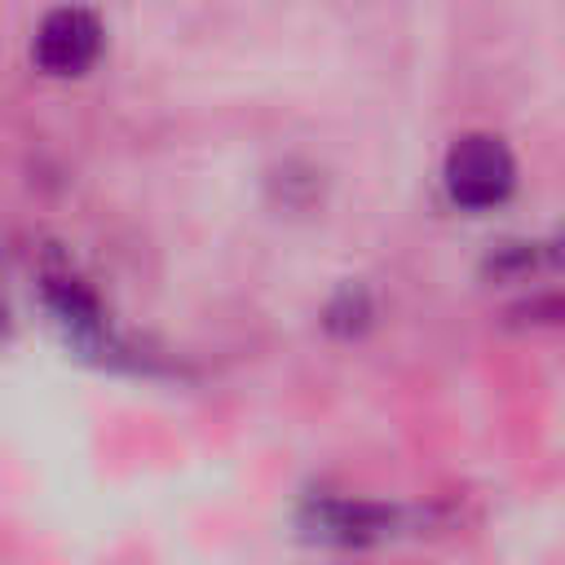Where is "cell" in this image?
I'll return each instance as SVG.
<instances>
[{
    "label": "cell",
    "mask_w": 565,
    "mask_h": 565,
    "mask_svg": "<svg viewBox=\"0 0 565 565\" xmlns=\"http://www.w3.org/2000/svg\"><path fill=\"white\" fill-rule=\"evenodd\" d=\"M516 185L512 150L490 132H468L446 154V194L459 207H494Z\"/></svg>",
    "instance_id": "obj_1"
},
{
    "label": "cell",
    "mask_w": 565,
    "mask_h": 565,
    "mask_svg": "<svg viewBox=\"0 0 565 565\" xmlns=\"http://www.w3.org/2000/svg\"><path fill=\"white\" fill-rule=\"evenodd\" d=\"M31 53H35V62H40L49 75H79V71H88V66L97 62V53H102V22H97L88 9L62 4V9L44 13Z\"/></svg>",
    "instance_id": "obj_2"
},
{
    "label": "cell",
    "mask_w": 565,
    "mask_h": 565,
    "mask_svg": "<svg viewBox=\"0 0 565 565\" xmlns=\"http://www.w3.org/2000/svg\"><path fill=\"white\" fill-rule=\"evenodd\" d=\"M44 305L53 313V322L66 331V340H75L84 353H115L110 344V327L102 318L97 296L71 274V269H49L44 274Z\"/></svg>",
    "instance_id": "obj_3"
},
{
    "label": "cell",
    "mask_w": 565,
    "mask_h": 565,
    "mask_svg": "<svg viewBox=\"0 0 565 565\" xmlns=\"http://www.w3.org/2000/svg\"><path fill=\"white\" fill-rule=\"evenodd\" d=\"M397 525V512L384 503H366V499H318L305 512V530L322 543H380L388 539Z\"/></svg>",
    "instance_id": "obj_4"
},
{
    "label": "cell",
    "mask_w": 565,
    "mask_h": 565,
    "mask_svg": "<svg viewBox=\"0 0 565 565\" xmlns=\"http://www.w3.org/2000/svg\"><path fill=\"white\" fill-rule=\"evenodd\" d=\"M322 322H327V331H335V335H358V331L371 322V300H366V291H362V287H340L335 300L327 305Z\"/></svg>",
    "instance_id": "obj_5"
},
{
    "label": "cell",
    "mask_w": 565,
    "mask_h": 565,
    "mask_svg": "<svg viewBox=\"0 0 565 565\" xmlns=\"http://www.w3.org/2000/svg\"><path fill=\"white\" fill-rule=\"evenodd\" d=\"M0 327H4V309H0Z\"/></svg>",
    "instance_id": "obj_6"
}]
</instances>
